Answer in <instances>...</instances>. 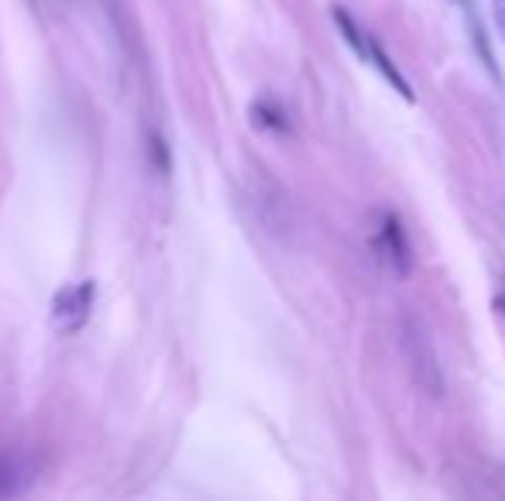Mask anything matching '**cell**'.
<instances>
[{
    "label": "cell",
    "instance_id": "1",
    "mask_svg": "<svg viewBox=\"0 0 505 501\" xmlns=\"http://www.w3.org/2000/svg\"><path fill=\"white\" fill-rule=\"evenodd\" d=\"M402 347H406V361H409V371H413L419 388L430 395L443 392V371L437 364V350H433V340L417 316H409L406 327H402Z\"/></svg>",
    "mask_w": 505,
    "mask_h": 501
},
{
    "label": "cell",
    "instance_id": "2",
    "mask_svg": "<svg viewBox=\"0 0 505 501\" xmlns=\"http://www.w3.org/2000/svg\"><path fill=\"white\" fill-rule=\"evenodd\" d=\"M93 296H97V282L93 279H87V282L80 285H69V288H63L55 296L52 316H55V327H59L63 337H72L76 330H83V323L89 320V309H93Z\"/></svg>",
    "mask_w": 505,
    "mask_h": 501
},
{
    "label": "cell",
    "instance_id": "3",
    "mask_svg": "<svg viewBox=\"0 0 505 501\" xmlns=\"http://www.w3.org/2000/svg\"><path fill=\"white\" fill-rule=\"evenodd\" d=\"M382 251H385V258L392 264V271L396 275H409L413 271V244H409V234H406V227H402V220L399 213H385L382 217Z\"/></svg>",
    "mask_w": 505,
    "mask_h": 501
},
{
    "label": "cell",
    "instance_id": "4",
    "mask_svg": "<svg viewBox=\"0 0 505 501\" xmlns=\"http://www.w3.org/2000/svg\"><path fill=\"white\" fill-rule=\"evenodd\" d=\"M333 24L341 28V38L351 45V52L361 59V63H372V48H375V38L372 35H365L361 28H358V21H354L351 14H348V7H341V4H333Z\"/></svg>",
    "mask_w": 505,
    "mask_h": 501
},
{
    "label": "cell",
    "instance_id": "5",
    "mask_svg": "<svg viewBox=\"0 0 505 501\" xmlns=\"http://www.w3.org/2000/svg\"><path fill=\"white\" fill-rule=\"evenodd\" d=\"M28 460L18 457V454H7L0 457V498H11L18 495L24 484H28Z\"/></svg>",
    "mask_w": 505,
    "mask_h": 501
},
{
    "label": "cell",
    "instance_id": "6",
    "mask_svg": "<svg viewBox=\"0 0 505 501\" xmlns=\"http://www.w3.org/2000/svg\"><path fill=\"white\" fill-rule=\"evenodd\" d=\"M372 66H378V72H382V76L392 83V89H396L406 104H417V93H413V87H409V79L399 72V66L392 63V59H389V52H385V48H382L378 42H375V48H372Z\"/></svg>",
    "mask_w": 505,
    "mask_h": 501
},
{
    "label": "cell",
    "instance_id": "7",
    "mask_svg": "<svg viewBox=\"0 0 505 501\" xmlns=\"http://www.w3.org/2000/svg\"><path fill=\"white\" fill-rule=\"evenodd\" d=\"M251 121H255V128H262V131H275V134H286L289 131L286 113L275 107V104H268V100L251 104Z\"/></svg>",
    "mask_w": 505,
    "mask_h": 501
},
{
    "label": "cell",
    "instance_id": "8",
    "mask_svg": "<svg viewBox=\"0 0 505 501\" xmlns=\"http://www.w3.org/2000/svg\"><path fill=\"white\" fill-rule=\"evenodd\" d=\"M152 158L162 172H169V169H173V162H169V148H165V141H162V138H152Z\"/></svg>",
    "mask_w": 505,
    "mask_h": 501
},
{
    "label": "cell",
    "instance_id": "9",
    "mask_svg": "<svg viewBox=\"0 0 505 501\" xmlns=\"http://www.w3.org/2000/svg\"><path fill=\"white\" fill-rule=\"evenodd\" d=\"M492 4V24L499 31V38L505 42V0H488Z\"/></svg>",
    "mask_w": 505,
    "mask_h": 501
},
{
    "label": "cell",
    "instance_id": "10",
    "mask_svg": "<svg viewBox=\"0 0 505 501\" xmlns=\"http://www.w3.org/2000/svg\"><path fill=\"white\" fill-rule=\"evenodd\" d=\"M495 309H499V313L505 316V296H499V299H495Z\"/></svg>",
    "mask_w": 505,
    "mask_h": 501
}]
</instances>
